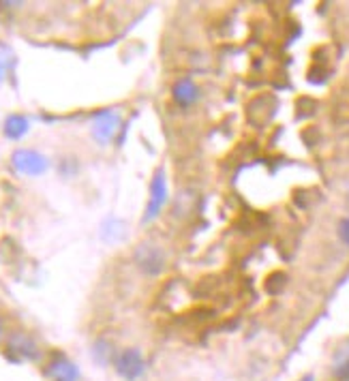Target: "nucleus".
Wrapping results in <instances>:
<instances>
[{
    "instance_id": "1",
    "label": "nucleus",
    "mask_w": 349,
    "mask_h": 381,
    "mask_svg": "<svg viewBox=\"0 0 349 381\" xmlns=\"http://www.w3.org/2000/svg\"><path fill=\"white\" fill-rule=\"evenodd\" d=\"M168 176H165V170H156L154 172V178L150 182V200H148V206H146V214H144V223H150L154 221L156 216L163 210V206L168 204Z\"/></svg>"
},
{
    "instance_id": "2",
    "label": "nucleus",
    "mask_w": 349,
    "mask_h": 381,
    "mask_svg": "<svg viewBox=\"0 0 349 381\" xmlns=\"http://www.w3.org/2000/svg\"><path fill=\"white\" fill-rule=\"evenodd\" d=\"M11 163L22 176H41L49 168V163L43 154H39L37 150H29V148L15 150L11 156Z\"/></svg>"
},
{
    "instance_id": "3",
    "label": "nucleus",
    "mask_w": 349,
    "mask_h": 381,
    "mask_svg": "<svg viewBox=\"0 0 349 381\" xmlns=\"http://www.w3.org/2000/svg\"><path fill=\"white\" fill-rule=\"evenodd\" d=\"M114 368L116 373L127 379V381H136L144 375L146 371V362L142 358V353L138 349H124L114 358Z\"/></svg>"
},
{
    "instance_id": "4",
    "label": "nucleus",
    "mask_w": 349,
    "mask_h": 381,
    "mask_svg": "<svg viewBox=\"0 0 349 381\" xmlns=\"http://www.w3.org/2000/svg\"><path fill=\"white\" fill-rule=\"evenodd\" d=\"M136 264L142 272H146L148 277H156L165 270L168 259L159 247L154 244H140L136 251Z\"/></svg>"
},
{
    "instance_id": "5",
    "label": "nucleus",
    "mask_w": 349,
    "mask_h": 381,
    "mask_svg": "<svg viewBox=\"0 0 349 381\" xmlns=\"http://www.w3.org/2000/svg\"><path fill=\"white\" fill-rule=\"evenodd\" d=\"M120 127V114L114 110H103L92 118V138L99 144H107L114 140V135Z\"/></svg>"
},
{
    "instance_id": "6",
    "label": "nucleus",
    "mask_w": 349,
    "mask_h": 381,
    "mask_svg": "<svg viewBox=\"0 0 349 381\" xmlns=\"http://www.w3.org/2000/svg\"><path fill=\"white\" fill-rule=\"evenodd\" d=\"M172 99L176 101L178 107H191L200 99V88L191 77H182L172 88Z\"/></svg>"
},
{
    "instance_id": "7",
    "label": "nucleus",
    "mask_w": 349,
    "mask_h": 381,
    "mask_svg": "<svg viewBox=\"0 0 349 381\" xmlns=\"http://www.w3.org/2000/svg\"><path fill=\"white\" fill-rule=\"evenodd\" d=\"M7 347H9V353H13V356H17L19 360H35L39 356V349H37L35 341L26 334H13L9 339Z\"/></svg>"
},
{
    "instance_id": "8",
    "label": "nucleus",
    "mask_w": 349,
    "mask_h": 381,
    "mask_svg": "<svg viewBox=\"0 0 349 381\" xmlns=\"http://www.w3.org/2000/svg\"><path fill=\"white\" fill-rule=\"evenodd\" d=\"M47 375L51 377V381H77L79 379V373H77L75 364L69 362L65 356H56L49 362Z\"/></svg>"
},
{
    "instance_id": "9",
    "label": "nucleus",
    "mask_w": 349,
    "mask_h": 381,
    "mask_svg": "<svg viewBox=\"0 0 349 381\" xmlns=\"http://www.w3.org/2000/svg\"><path fill=\"white\" fill-rule=\"evenodd\" d=\"M31 129V122L26 116H19V114H13L5 120V135L9 140H19L24 138L26 133Z\"/></svg>"
},
{
    "instance_id": "10",
    "label": "nucleus",
    "mask_w": 349,
    "mask_h": 381,
    "mask_svg": "<svg viewBox=\"0 0 349 381\" xmlns=\"http://www.w3.org/2000/svg\"><path fill=\"white\" fill-rule=\"evenodd\" d=\"M11 60H13V51H11L7 45H0V81L5 79V75H7V69H9Z\"/></svg>"
},
{
    "instance_id": "11",
    "label": "nucleus",
    "mask_w": 349,
    "mask_h": 381,
    "mask_svg": "<svg viewBox=\"0 0 349 381\" xmlns=\"http://www.w3.org/2000/svg\"><path fill=\"white\" fill-rule=\"evenodd\" d=\"M339 238L345 247H349V216H345V219H341V223H339Z\"/></svg>"
},
{
    "instance_id": "12",
    "label": "nucleus",
    "mask_w": 349,
    "mask_h": 381,
    "mask_svg": "<svg viewBox=\"0 0 349 381\" xmlns=\"http://www.w3.org/2000/svg\"><path fill=\"white\" fill-rule=\"evenodd\" d=\"M0 337H3V325H0Z\"/></svg>"
}]
</instances>
